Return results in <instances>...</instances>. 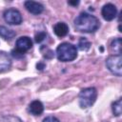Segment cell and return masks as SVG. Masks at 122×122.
<instances>
[{
	"label": "cell",
	"instance_id": "obj_19",
	"mask_svg": "<svg viewBox=\"0 0 122 122\" xmlns=\"http://www.w3.org/2000/svg\"><path fill=\"white\" fill-rule=\"evenodd\" d=\"M44 57H46V58H48V59L52 58V57H53V52H52V51L49 50V51H48V53L44 54Z\"/></svg>",
	"mask_w": 122,
	"mask_h": 122
},
{
	"label": "cell",
	"instance_id": "obj_11",
	"mask_svg": "<svg viewBox=\"0 0 122 122\" xmlns=\"http://www.w3.org/2000/svg\"><path fill=\"white\" fill-rule=\"evenodd\" d=\"M53 31L58 37H64L69 32V27L64 22H58L53 26Z\"/></svg>",
	"mask_w": 122,
	"mask_h": 122
},
{
	"label": "cell",
	"instance_id": "obj_20",
	"mask_svg": "<svg viewBox=\"0 0 122 122\" xmlns=\"http://www.w3.org/2000/svg\"><path fill=\"white\" fill-rule=\"evenodd\" d=\"M45 67H46V65L44 64V63H37L36 64V68H37V70H39V71H42L43 69H45Z\"/></svg>",
	"mask_w": 122,
	"mask_h": 122
},
{
	"label": "cell",
	"instance_id": "obj_18",
	"mask_svg": "<svg viewBox=\"0 0 122 122\" xmlns=\"http://www.w3.org/2000/svg\"><path fill=\"white\" fill-rule=\"evenodd\" d=\"M43 122H60V121L54 116H48L43 120Z\"/></svg>",
	"mask_w": 122,
	"mask_h": 122
},
{
	"label": "cell",
	"instance_id": "obj_16",
	"mask_svg": "<svg viewBox=\"0 0 122 122\" xmlns=\"http://www.w3.org/2000/svg\"><path fill=\"white\" fill-rule=\"evenodd\" d=\"M90 48H91V42H90L87 38L81 37V38L79 39V41H78V49H79L80 51H88Z\"/></svg>",
	"mask_w": 122,
	"mask_h": 122
},
{
	"label": "cell",
	"instance_id": "obj_4",
	"mask_svg": "<svg viewBox=\"0 0 122 122\" xmlns=\"http://www.w3.org/2000/svg\"><path fill=\"white\" fill-rule=\"evenodd\" d=\"M32 47V41L28 36H21L16 40L15 50L11 51V54L14 57H21Z\"/></svg>",
	"mask_w": 122,
	"mask_h": 122
},
{
	"label": "cell",
	"instance_id": "obj_7",
	"mask_svg": "<svg viewBox=\"0 0 122 122\" xmlns=\"http://www.w3.org/2000/svg\"><path fill=\"white\" fill-rule=\"evenodd\" d=\"M101 14L106 21H112L117 15V9L113 4L108 3L103 6L101 10Z\"/></svg>",
	"mask_w": 122,
	"mask_h": 122
},
{
	"label": "cell",
	"instance_id": "obj_14",
	"mask_svg": "<svg viewBox=\"0 0 122 122\" xmlns=\"http://www.w3.org/2000/svg\"><path fill=\"white\" fill-rule=\"evenodd\" d=\"M112 113L115 116H120L122 112V98H119L118 100L112 102Z\"/></svg>",
	"mask_w": 122,
	"mask_h": 122
},
{
	"label": "cell",
	"instance_id": "obj_5",
	"mask_svg": "<svg viewBox=\"0 0 122 122\" xmlns=\"http://www.w3.org/2000/svg\"><path fill=\"white\" fill-rule=\"evenodd\" d=\"M121 61H122L121 54L110 55L106 60V66L112 73H113L116 76H121L122 75Z\"/></svg>",
	"mask_w": 122,
	"mask_h": 122
},
{
	"label": "cell",
	"instance_id": "obj_2",
	"mask_svg": "<svg viewBox=\"0 0 122 122\" xmlns=\"http://www.w3.org/2000/svg\"><path fill=\"white\" fill-rule=\"evenodd\" d=\"M56 56L57 59L61 62L73 61L77 57V49L71 43H61L56 49Z\"/></svg>",
	"mask_w": 122,
	"mask_h": 122
},
{
	"label": "cell",
	"instance_id": "obj_13",
	"mask_svg": "<svg viewBox=\"0 0 122 122\" xmlns=\"http://www.w3.org/2000/svg\"><path fill=\"white\" fill-rule=\"evenodd\" d=\"M121 43H122V39L120 37H117L112 41L111 49L115 54H121V49H122Z\"/></svg>",
	"mask_w": 122,
	"mask_h": 122
},
{
	"label": "cell",
	"instance_id": "obj_15",
	"mask_svg": "<svg viewBox=\"0 0 122 122\" xmlns=\"http://www.w3.org/2000/svg\"><path fill=\"white\" fill-rule=\"evenodd\" d=\"M0 122H23L18 116L13 114H5L0 116Z\"/></svg>",
	"mask_w": 122,
	"mask_h": 122
},
{
	"label": "cell",
	"instance_id": "obj_9",
	"mask_svg": "<svg viewBox=\"0 0 122 122\" xmlns=\"http://www.w3.org/2000/svg\"><path fill=\"white\" fill-rule=\"evenodd\" d=\"M11 66V59L5 51H0V72L9 70Z\"/></svg>",
	"mask_w": 122,
	"mask_h": 122
},
{
	"label": "cell",
	"instance_id": "obj_17",
	"mask_svg": "<svg viewBox=\"0 0 122 122\" xmlns=\"http://www.w3.org/2000/svg\"><path fill=\"white\" fill-rule=\"evenodd\" d=\"M46 36H47L46 32H44V31H39L38 33H36V34H35L34 40H35V42H36V43H40V42H42V41L46 38Z\"/></svg>",
	"mask_w": 122,
	"mask_h": 122
},
{
	"label": "cell",
	"instance_id": "obj_6",
	"mask_svg": "<svg viewBox=\"0 0 122 122\" xmlns=\"http://www.w3.org/2000/svg\"><path fill=\"white\" fill-rule=\"evenodd\" d=\"M4 20L10 25H19L22 23L21 12L16 9H8L3 13Z\"/></svg>",
	"mask_w": 122,
	"mask_h": 122
},
{
	"label": "cell",
	"instance_id": "obj_10",
	"mask_svg": "<svg viewBox=\"0 0 122 122\" xmlns=\"http://www.w3.org/2000/svg\"><path fill=\"white\" fill-rule=\"evenodd\" d=\"M44 111V106L41 101L39 100H33L29 105V112L33 115H40L42 114Z\"/></svg>",
	"mask_w": 122,
	"mask_h": 122
},
{
	"label": "cell",
	"instance_id": "obj_21",
	"mask_svg": "<svg viewBox=\"0 0 122 122\" xmlns=\"http://www.w3.org/2000/svg\"><path fill=\"white\" fill-rule=\"evenodd\" d=\"M68 3L69 5H71V6H77L79 4V1H69Z\"/></svg>",
	"mask_w": 122,
	"mask_h": 122
},
{
	"label": "cell",
	"instance_id": "obj_3",
	"mask_svg": "<svg viewBox=\"0 0 122 122\" xmlns=\"http://www.w3.org/2000/svg\"><path fill=\"white\" fill-rule=\"evenodd\" d=\"M96 97H97V91L95 88L90 87V88L83 89L79 92V95H78L79 106L82 109L90 108L95 102Z\"/></svg>",
	"mask_w": 122,
	"mask_h": 122
},
{
	"label": "cell",
	"instance_id": "obj_8",
	"mask_svg": "<svg viewBox=\"0 0 122 122\" xmlns=\"http://www.w3.org/2000/svg\"><path fill=\"white\" fill-rule=\"evenodd\" d=\"M25 8L28 11H30L32 14H40L44 10V7L42 4L35 2V1H26L24 3Z\"/></svg>",
	"mask_w": 122,
	"mask_h": 122
},
{
	"label": "cell",
	"instance_id": "obj_1",
	"mask_svg": "<svg viewBox=\"0 0 122 122\" xmlns=\"http://www.w3.org/2000/svg\"><path fill=\"white\" fill-rule=\"evenodd\" d=\"M74 29L80 32L92 33L97 30L100 27V22L97 17L88 12H81L74 19Z\"/></svg>",
	"mask_w": 122,
	"mask_h": 122
},
{
	"label": "cell",
	"instance_id": "obj_12",
	"mask_svg": "<svg viewBox=\"0 0 122 122\" xmlns=\"http://www.w3.org/2000/svg\"><path fill=\"white\" fill-rule=\"evenodd\" d=\"M16 35V32L13 30L8 29L5 26H0V37L4 38L5 40H11Z\"/></svg>",
	"mask_w": 122,
	"mask_h": 122
}]
</instances>
